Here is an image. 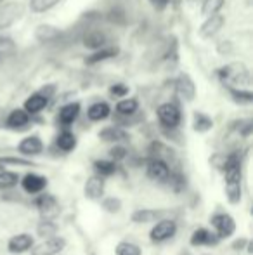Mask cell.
I'll list each match as a JSON object with an SVG mask.
<instances>
[{"label": "cell", "instance_id": "obj_29", "mask_svg": "<svg viewBox=\"0 0 253 255\" xmlns=\"http://www.w3.org/2000/svg\"><path fill=\"white\" fill-rule=\"evenodd\" d=\"M224 3H226V0H201V16L208 17L220 12Z\"/></svg>", "mask_w": 253, "mask_h": 255}, {"label": "cell", "instance_id": "obj_31", "mask_svg": "<svg viewBox=\"0 0 253 255\" xmlns=\"http://www.w3.org/2000/svg\"><path fill=\"white\" fill-rule=\"evenodd\" d=\"M61 0H30V9L31 12H47V10L54 9Z\"/></svg>", "mask_w": 253, "mask_h": 255}, {"label": "cell", "instance_id": "obj_11", "mask_svg": "<svg viewBox=\"0 0 253 255\" xmlns=\"http://www.w3.org/2000/svg\"><path fill=\"white\" fill-rule=\"evenodd\" d=\"M33 236L26 235V233H21V235H16L7 242V250L10 254H24L28 250H31L33 247Z\"/></svg>", "mask_w": 253, "mask_h": 255}, {"label": "cell", "instance_id": "obj_7", "mask_svg": "<svg viewBox=\"0 0 253 255\" xmlns=\"http://www.w3.org/2000/svg\"><path fill=\"white\" fill-rule=\"evenodd\" d=\"M212 226L217 229L219 238H229L236 231V222L229 214H217L212 217Z\"/></svg>", "mask_w": 253, "mask_h": 255}, {"label": "cell", "instance_id": "obj_26", "mask_svg": "<svg viewBox=\"0 0 253 255\" xmlns=\"http://www.w3.org/2000/svg\"><path fill=\"white\" fill-rule=\"evenodd\" d=\"M229 94L234 103L238 104H252L253 103V92L245 87H227Z\"/></svg>", "mask_w": 253, "mask_h": 255}, {"label": "cell", "instance_id": "obj_10", "mask_svg": "<svg viewBox=\"0 0 253 255\" xmlns=\"http://www.w3.org/2000/svg\"><path fill=\"white\" fill-rule=\"evenodd\" d=\"M21 186H23V189L28 195H38L47 186V179L40 174H26L21 179Z\"/></svg>", "mask_w": 253, "mask_h": 255}, {"label": "cell", "instance_id": "obj_35", "mask_svg": "<svg viewBox=\"0 0 253 255\" xmlns=\"http://www.w3.org/2000/svg\"><path fill=\"white\" fill-rule=\"evenodd\" d=\"M158 212L155 210H137L132 214V222H137V224H142V222H149L153 219H156Z\"/></svg>", "mask_w": 253, "mask_h": 255}, {"label": "cell", "instance_id": "obj_36", "mask_svg": "<svg viewBox=\"0 0 253 255\" xmlns=\"http://www.w3.org/2000/svg\"><path fill=\"white\" fill-rule=\"evenodd\" d=\"M116 255H141V249L135 243L122 242L116 247Z\"/></svg>", "mask_w": 253, "mask_h": 255}, {"label": "cell", "instance_id": "obj_6", "mask_svg": "<svg viewBox=\"0 0 253 255\" xmlns=\"http://www.w3.org/2000/svg\"><path fill=\"white\" fill-rule=\"evenodd\" d=\"M224 24H226V17L220 12H217V14H213V16L205 17V21H203L201 26H199L198 33L201 38H212L222 30Z\"/></svg>", "mask_w": 253, "mask_h": 255}, {"label": "cell", "instance_id": "obj_24", "mask_svg": "<svg viewBox=\"0 0 253 255\" xmlns=\"http://www.w3.org/2000/svg\"><path fill=\"white\" fill-rule=\"evenodd\" d=\"M213 127V120L203 111H196L192 115V128H194L198 134H205V132L212 130Z\"/></svg>", "mask_w": 253, "mask_h": 255}, {"label": "cell", "instance_id": "obj_8", "mask_svg": "<svg viewBox=\"0 0 253 255\" xmlns=\"http://www.w3.org/2000/svg\"><path fill=\"white\" fill-rule=\"evenodd\" d=\"M146 175H148L149 179H153V181H167L170 175V168L165 160L155 156L146 165Z\"/></svg>", "mask_w": 253, "mask_h": 255}, {"label": "cell", "instance_id": "obj_3", "mask_svg": "<svg viewBox=\"0 0 253 255\" xmlns=\"http://www.w3.org/2000/svg\"><path fill=\"white\" fill-rule=\"evenodd\" d=\"M156 115H158L160 124H162L165 128H175V127H179L180 118H182V115H180V110L173 103H163V104H160L158 110H156Z\"/></svg>", "mask_w": 253, "mask_h": 255}, {"label": "cell", "instance_id": "obj_2", "mask_svg": "<svg viewBox=\"0 0 253 255\" xmlns=\"http://www.w3.org/2000/svg\"><path fill=\"white\" fill-rule=\"evenodd\" d=\"M24 14V7L19 2H0V30L10 28Z\"/></svg>", "mask_w": 253, "mask_h": 255}, {"label": "cell", "instance_id": "obj_40", "mask_svg": "<svg viewBox=\"0 0 253 255\" xmlns=\"http://www.w3.org/2000/svg\"><path fill=\"white\" fill-rule=\"evenodd\" d=\"M149 2H151V5L155 7V9L162 10V9H165V7L169 5L170 0H149Z\"/></svg>", "mask_w": 253, "mask_h": 255}, {"label": "cell", "instance_id": "obj_23", "mask_svg": "<svg viewBox=\"0 0 253 255\" xmlns=\"http://www.w3.org/2000/svg\"><path fill=\"white\" fill-rule=\"evenodd\" d=\"M116 54H118V49H116V47H108V45H104V47H101V49H97V51L92 52L90 56L85 59V64L102 63V61H108V59L116 57Z\"/></svg>", "mask_w": 253, "mask_h": 255}, {"label": "cell", "instance_id": "obj_28", "mask_svg": "<svg viewBox=\"0 0 253 255\" xmlns=\"http://www.w3.org/2000/svg\"><path fill=\"white\" fill-rule=\"evenodd\" d=\"M94 170L101 177H108V175L116 172V161L113 160H95L94 161Z\"/></svg>", "mask_w": 253, "mask_h": 255}, {"label": "cell", "instance_id": "obj_1", "mask_svg": "<svg viewBox=\"0 0 253 255\" xmlns=\"http://www.w3.org/2000/svg\"><path fill=\"white\" fill-rule=\"evenodd\" d=\"M220 82L226 87H243L250 84V71L243 63H229L217 70Z\"/></svg>", "mask_w": 253, "mask_h": 255}, {"label": "cell", "instance_id": "obj_22", "mask_svg": "<svg viewBox=\"0 0 253 255\" xmlns=\"http://www.w3.org/2000/svg\"><path fill=\"white\" fill-rule=\"evenodd\" d=\"M128 137L127 132L120 127H106L99 132V139L104 142H113V144H118V142L125 141Z\"/></svg>", "mask_w": 253, "mask_h": 255}, {"label": "cell", "instance_id": "obj_18", "mask_svg": "<svg viewBox=\"0 0 253 255\" xmlns=\"http://www.w3.org/2000/svg\"><path fill=\"white\" fill-rule=\"evenodd\" d=\"M78 115H80V103H68V104H64L61 110H59L58 120L61 125L68 127V125H71V124L77 122Z\"/></svg>", "mask_w": 253, "mask_h": 255}, {"label": "cell", "instance_id": "obj_34", "mask_svg": "<svg viewBox=\"0 0 253 255\" xmlns=\"http://www.w3.org/2000/svg\"><path fill=\"white\" fill-rule=\"evenodd\" d=\"M17 182H19V177H17L16 172H10V170L0 172V189L14 188Z\"/></svg>", "mask_w": 253, "mask_h": 255}, {"label": "cell", "instance_id": "obj_33", "mask_svg": "<svg viewBox=\"0 0 253 255\" xmlns=\"http://www.w3.org/2000/svg\"><path fill=\"white\" fill-rule=\"evenodd\" d=\"M226 195L233 205L240 203L241 200V182H226Z\"/></svg>", "mask_w": 253, "mask_h": 255}, {"label": "cell", "instance_id": "obj_32", "mask_svg": "<svg viewBox=\"0 0 253 255\" xmlns=\"http://www.w3.org/2000/svg\"><path fill=\"white\" fill-rule=\"evenodd\" d=\"M37 231H38V236H42V238H51V236H56L58 226L54 224V221L44 219V221L37 226Z\"/></svg>", "mask_w": 253, "mask_h": 255}, {"label": "cell", "instance_id": "obj_9", "mask_svg": "<svg viewBox=\"0 0 253 255\" xmlns=\"http://www.w3.org/2000/svg\"><path fill=\"white\" fill-rule=\"evenodd\" d=\"M35 205H37L38 212H40V215L44 219L52 221V219H56L59 215V203L52 195H40Z\"/></svg>", "mask_w": 253, "mask_h": 255}, {"label": "cell", "instance_id": "obj_5", "mask_svg": "<svg viewBox=\"0 0 253 255\" xmlns=\"http://www.w3.org/2000/svg\"><path fill=\"white\" fill-rule=\"evenodd\" d=\"M64 247H66V240L51 236V238H45L38 245L31 247V255H58Z\"/></svg>", "mask_w": 253, "mask_h": 255}, {"label": "cell", "instance_id": "obj_19", "mask_svg": "<svg viewBox=\"0 0 253 255\" xmlns=\"http://www.w3.org/2000/svg\"><path fill=\"white\" fill-rule=\"evenodd\" d=\"M106 42H108V38H106V35L102 33L101 30L87 31V33L84 35V38H82V44H84V47L92 49V51H97V49L104 47Z\"/></svg>", "mask_w": 253, "mask_h": 255}, {"label": "cell", "instance_id": "obj_13", "mask_svg": "<svg viewBox=\"0 0 253 255\" xmlns=\"http://www.w3.org/2000/svg\"><path fill=\"white\" fill-rule=\"evenodd\" d=\"M17 151L24 156H35V154H40L44 151V142L38 135H28L17 144Z\"/></svg>", "mask_w": 253, "mask_h": 255}, {"label": "cell", "instance_id": "obj_38", "mask_svg": "<svg viewBox=\"0 0 253 255\" xmlns=\"http://www.w3.org/2000/svg\"><path fill=\"white\" fill-rule=\"evenodd\" d=\"M109 94H111L113 98L122 99V98H125V96H128V87L125 84H115L109 87Z\"/></svg>", "mask_w": 253, "mask_h": 255}, {"label": "cell", "instance_id": "obj_27", "mask_svg": "<svg viewBox=\"0 0 253 255\" xmlns=\"http://www.w3.org/2000/svg\"><path fill=\"white\" fill-rule=\"evenodd\" d=\"M139 110V103L135 98H122L118 103H116V113L122 115V117H132L135 111Z\"/></svg>", "mask_w": 253, "mask_h": 255}, {"label": "cell", "instance_id": "obj_21", "mask_svg": "<svg viewBox=\"0 0 253 255\" xmlns=\"http://www.w3.org/2000/svg\"><path fill=\"white\" fill-rule=\"evenodd\" d=\"M111 115V108H109L108 103L104 101H97L94 104H90L87 110V117L90 122H101V120H106V118Z\"/></svg>", "mask_w": 253, "mask_h": 255}, {"label": "cell", "instance_id": "obj_12", "mask_svg": "<svg viewBox=\"0 0 253 255\" xmlns=\"http://www.w3.org/2000/svg\"><path fill=\"white\" fill-rule=\"evenodd\" d=\"M219 236L206 228H198L191 235V245L194 247H215L219 243Z\"/></svg>", "mask_w": 253, "mask_h": 255}, {"label": "cell", "instance_id": "obj_25", "mask_svg": "<svg viewBox=\"0 0 253 255\" xmlns=\"http://www.w3.org/2000/svg\"><path fill=\"white\" fill-rule=\"evenodd\" d=\"M56 146H58L61 151L70 153V151H73V149L77 148V137H75L73 132L63 130L61 134L58 135V139H56Z\"/></svg>", "mask_w": 253, "mask_h": 255}, {"label": "cell", "instance_id": "obj_20", "mask_svg": "<svg viewBox=\"0 0 253 255\" xmlns=\"http://www.w3.org/2000/svg\"><path fill=\"white\" fill-rule=\"evenodd\" d=\"M59 35H61V31L52 24H38L35 30V38L42 44H51V42L58 40Z\"/></svg>", "mask_w": 253, "mask_h": 255}, {"label": "cell", "instance_id": "obj_14", "mask_svg": "<svg viewBox=\"0 0 253 255\" xmlns=\"http://www.w3.org/2000/svg\"><path fill=\"white\" fill-rule=\"evenodd\" d=\"M175 87H177V92H179V96L182 99H186V101H192V99H194L196 85L187 73H180L179 77H177Z\"/></svg>", "mask_w": 253, "mask_h": 255}, {"label": "cell", "instance_id": "obj_39", "mask_svg": "<svg viewBox=\"0 0 253 255\" xmlns=\"http://www.w3.org/2000/svg\"><path fill=\"white\" fill-rule=\"evenodd\" d=\"M109 154H111V158H113V161H118V160H123V158L127 156V149L123 148V146H118L116 144L115 148L109 151Z\"/></svg>", "mask_w": 253, "mask_h": 255}, {"label": "cell", "instance_id": "obj_17", "mask_svg": "<svg viewBox=\"0 0 253 255\" xmlns=\"http://www.w3.org/2000/svg\"><path fill=\"white\" fill-rule=\"evenodd\" d=\"M28 124H30V115H28L23 108L12 110L5 120V125L9 128H12V130H21V128H24Z\"/></svg>", "mask_w": 253, "mask_h": 255}, {"label": "cell", "instance_id": "obj_16", "mask_svg": "<svg viewBox=\"0 0 253 255\" xmlns=\"http://www.w3.org/2000/svg\"><path fill=\"white\" fill-rule=\"evenodd\" d=\"M104 195V177L101 175H92L85 182V196L88 200H101V196Z\"/></svg>", "mask_w": 253, "mask_h": 255}, {"label": "cell", "instance_id": "obj_37", "mask_svg": "<svg viewBox=\"0 0 253 255\" xmlns=\"http://www.w3.org/2000/svg\"><path fill=\"white\" fill-rule=\"evenodd\" d=\"M101 205L106 212H109V214H116V212H120V208H122V202H120L118 198H113V196L104 198Z\"/></svg>", "mask_w": 253, "mask_h": 255}, {"label": "cell", "instance_id": "obj_15", "mask_svg": "<svg viewBox=\"0 0 253 255\" xmlns=\"http://www.w3.org/2000/svg\"><path fill=\"white\" fill-rule=\"evenodd\" d=\"M47 104H49V98L38 91V92H35V94H31L30 98L24 101L23 110L31 117V115H38L40 111H44L45 108H47Z\"/></svg>", "mask_w": 253, "mask_h": 255}, {"label": "cell", "instance_id": "obj_30", "mask_svg": "<svg viewBox=\"0 0 253 255\" xmlns=\"http://www.w3.org/2000/svg\"><path fill=\"white\" fill-rule=\"evenodd\" d=\"M16 52V44L10 37H5V35H0V61L7 59L12 54Z\"/></svg>", "mask_w": 253, "mask_h": 255}, {"label": "cell", "instance_id": "obj_4", "mask_svg": "<svg viewBox=\"0 0 253 255\" xmlns=\"http://www.w3.org/2000/svg\"><path fill=\"white\" fill-rule=\"evenodd\" d=\"M177 233V224L172 219H163V221L156 222V226L149 233V240L153 243H163L170 240Z\"/></svg>", "mask_w": 253, "mask_h": 255}, {"label": "cell", "instance_id": "obj_41", "mask_svg": "<svg viewBox=\"0 0 253 255\" xmlns=\"http://www.w3.org/2000/svg\"><path fill=\"white\" fill-rule=\"evenodd\" d=\"M189 3H196V2H201V0H187Z\"/></svg>", "mask_w": 253, "mask_h": 255}]
</instances>
